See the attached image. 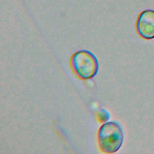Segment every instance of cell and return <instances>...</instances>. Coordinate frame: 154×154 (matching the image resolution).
<instances>
[{
    "instance_id": "cell-2",
    "label": "cell",
    "mask_w": 154,
    "mask_h": 154,
    "mask_svg": "<svg viewBox=\"0 0 154 154\" xmlns=\"http://www.w3.org/2000/svg\"><path fill=\"white\" fill-rule=\"evenodd\" d=\"M70 63L75 74L83 79L93 78L99 70V61L96 57L87 50L75 52L71 58Z\"/></svg>"
},
{
    "instance_id": "cell-3",
    "label": "cell",
    "mask_w": 154,
    "mask_h": 154,
    "mask_svg": "<svg viewBox=\"0 0 154 154\" xmlns=\"http://www.w3.org/2000/svg\"><path fill=\"white\" fill-rule=\"evenodd\" d=\"M138 34L145 40L154 38V10L147 9L141 11L136 21Z\"/></svg>"
},
{
    "instance_id": "cell-1",
    "label": "cell",
    "mask_w": 154,
    "mask_h": 154,
    "mask_svg": "<svg viewBox=\"0 0 154 154\" xmlns=\"http://www.w3.org/2000/svg\"><path fill=\"white\" fill-rule=\"evenodd\" d=\"M124 137L123 127L119 122H106L100 127L98 132L99 147L104 153H116L122 146Z\"/></svg>"
},
{
    "instance_id": "cell-4",
    "label": "cell",
    "mask_w": 154,
    "mask_h": 154,
    "mask_svg": "<svg viewBox=\"0 0 154 154\" xmlns=\"http://www.w3.org/2000/svg\"><path fill=\"white\" fill-rule=\"evenodd\" d=\"M96 116L100 122H106L110 119L111 115L106 109H101L97 112Z\"/></svg>"
}]
</instances>
